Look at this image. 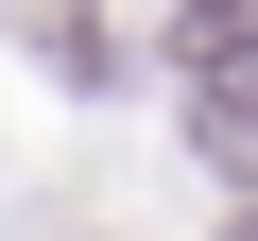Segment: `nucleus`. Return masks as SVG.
Segmentation results:
<instances>
[{"instance_id": "obj_1", "label": "nucleus", "mask_w": 258, "mask_h": 241, "mask_svg": "<svg viewBox=\"0 0 258 241\" xmlns=\"http://www.w3.org/2000/svg\"><path fill=\"white\" fill-rule=\"evenodd\" d=\"M172 52H189V69H224V86H258V0H189Z\"/></svg>"}]
</instances>
